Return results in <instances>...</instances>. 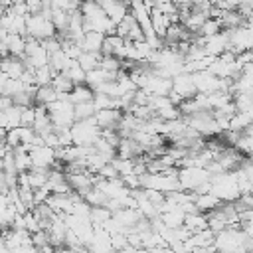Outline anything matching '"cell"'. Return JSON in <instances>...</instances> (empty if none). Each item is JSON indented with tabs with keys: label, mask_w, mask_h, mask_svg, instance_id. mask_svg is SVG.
<instances>
[{
	"label": "cell",
	"mask_w": 253,
	"mask_h": 253,
	"mask_svg": "<svg viewBox=\"0 0 253 253\" xmlns=\"http://www.w3.org/2000/svg\"><path fill=\"white\" fill-rule=\"evenodd\" d=\"M71 136H73V144H95V140L101 136V126L95 121V115L89 119H81L75 121L71 125Z\"/></svg>",
	"instance_id": "cell-5"
},
{
	"label": "cell",
	"mask_w": 253,
	"mask_h": 253,
	"mask_svg": "<svg viewBox=\"0 0 253 253\" xmlns=\"http://www.w3.org/2000/svg\"><path fill=\"white\" fill-rule=\"evenodd\" d=\"M115 77H117V73H111V71H107V69H103V67L99 65V67H95V69L87 71L85 83L95 91L101 83H105V81H109V79H115Z\"/></svg>",
	"instance_id": "cell-17"
},
{
	"label": "cell",
	"mask_w": 253,
	"mask_h": 253,
	"mask_svg": "<svg viewBox=\"0 0 253 253\" xmlns=\"http://www.w3.org/2000/svg\"><path fill=\"white\" fill-rule=\"evenodd\" d=\"M103 42H105V34L95 32V30H87L79 43H81L83 51H101L103 49Z\"/></svg>",
	"instance_id": "cell-16"
},
{
	"label": "cell",
	"mask_w": 253,
	"mask_h": 253,
	"mask_svg": "<svg viewBox=\"0 0 253 253\" xmlns=\"http://www.w3.org/2000/svg\"><path fill=\"white\" fill-rule=\"evenodd\" d=\"M101 55H103L101 51H81V55L77 57V61H79V65H81L85 71H91V69L99 67Z\"/></svg>",
	"instance_id": "cell-30"
},
{
	"label": "cell",
	"mask_w": 253,
	"mask_h": 253,
	"mask_svg": "<svg viewBox=\"0 0 253 253\" xmlns=\"http://www.w3.org/2000/svg\"><path fill=\"white\" fill-rule=\"evenodd\" d=\"M45 107L53 123V128H65L75 123V105L69 101L67 95H59L55 101H51Z\"/></svg>",
	"instance_id": "cell-2"
},
{
	"label": "cell",
	"mask_w": 253,
	"mask_h": 253,
	"mask_svg": "<svg viewBox=\"0 0 253 253\" xmlns=\"http://www.w3.org/2000/svg\"><path fill=\"white\" fill-rule=\"evenodd\" d=\"M247 249H253V237L247 239Z\"/></svg>",
	"instance_id": "cell-48"
},
{
	"label": "cell",
	"mask_w": 253,
	"mask_h": 253,
	"mask_svg": "<svg viewBox=\"0 0 253 253\" xmlns=\"http://www.w3.org/2000/svg\"><path fill=\"white\" fill-rule=\"evenodd\" d=\"M211 194L217 196L221 202H237L241 196L239 184H237V172L235 170H223L217 174H211Z\"/></svg>",
	"instance_id": "cell-1"
},
{
	"label": "cell",
	"mask_w": 253,
	"mask_h": 253,
	"mask_svg": "<svg viewBox=\"0 0 253 253\" xmlns=\"http://www.w3.org/2000/svg\"><path fill=\"white\" fill-rule=\"evenodd\" d=\"M51 87H53L59 95H67V93L75 87V83H73L65 73H55L53 79H51Z\"/></svg>",
	"instance_id": "cell-31"
},
{
	"label": "cell",
	"mask_w": 253,
	"mask_h": 253,
	"mask_svg": "<svg viewBox=\"0 0 253 253\" xmlns=\"http://www.w3.org/2000/svg\"><path fill=\"white\" fill-rule=\"evenodd\" d=\"M2 43L8 47V53H10V55L24 57V53H26V36H24V34L8 32V36L2 40Z\"/></svg>",
	"instance_id": "cell-15"
},
{
	"label": "cell",
	"mask_w": 253,
	"mask_h": 253,
	"mask_svg": "<svg viewBox=\"0 0 253 253\" xmlns=\"http://www.w3.org/2000/svg\"><path fill=\"white\" fill-rule=\"evenodd\" d=\"M223 30V26H221V22L217 20V18H208L204 24H202V28H200V36H213V34H217V32H221Z\"/></svg>",
	"instance_id": "cell-36"
},
{
	"label": "cell",
	"mask_w": 253,
	"mask_h": 253,
	"mask_svg": "<svg viewBox=\"0 0 253 253\" xmlns=\"http://www.w3.org/2000/svg\"><path fill=\"white\" fill-rule=\"evenodd\" d=\"M229 223H227V215H225V211L221 210V206L219 208H215V210H211V211H208V227L211 229V231H221V229H225Z\"/></svg>",
	"instance_id": "cell-24"
},
{
	"label": "cell",
	"mask_w": 253,
	"mask_h": 253,
	"mask_svg": "<svg viewBox=\"0 0 253 253\" xmlns=\"http://www.w3.org/2000/svg\"><path fill=\"white\" fill-rule=\"evenodd\" d=\"M142 89H146L150 95H168L172 91V79L170 77H162V75H158L154 71Z\"/></svg>",
	"instance_id": "cell-13"
},
{
	"label": "cell",
	"mask_w": 253,
	"mask_h": 253,
	"mask_svg": "<svg viewBox=\"0 0 253 253\" xmlns=\"http://www.w3.org/2000/svg\"><path fill=\"white\" fill-rule=\"evenodd\" d=\"M59 97V93L49 85H38L36 87V93H34V101L40 103V105H49L51 101H55Z\"/></svg>",
	"instance_id": "cell-27"
},
{
	"label": "cell",
	"mask_w": 253,
	"mask_h": 253,
	"mask_svg": "<svg viewBox=\"0 0 253 253\" xmlns=\"http://www.w3.org/2000/svg\"><path fill=\"white\" fill-rule=\"evenodd\" d=\"M10 32H14V34H24L26 36V16H14V22H12V26H10Z\"/></svg>",
	"instance_id": "cell-42"
},
{
	"label": "cell",
	"mask_w": 253,
	"mask_h": 253,
	"mask_svg": "<svg viewBox=\"0 0 253 253\" xmlns=\"http://www.w3.org/2000/svg\"><path fill=\"white\" fill-rule=\"evenodd\" d=\"M184 225H186L192 233L202 231V229L208 227V213H204V211H200V210L188 211V213H186V219H184Z\"/></svg>",
	"instance_id": "cell-19"
},
{
	"label": "cell",
	"mask_w": 253,
	"mask_h": 253,
	"mask_svg": "<svg viewBox=\"0 0 253 253\" xmlns=\"http://www.w3.org/2000/svg\"><path fill=\"white\" fill-rule=\"evenodd\" d=\"M142 2H144V6H146L148 10H152V8L156 6V0H142Z\"/></svg>",
	"instance_id": "cell-46"
},
{
	"label": "cell",
	"mask_w": 253,
	"mask_h": 253,
	"mask_svg": "<svg viewBox=\"0 0 253 253\" xmlns=\"http://www.w3.org/2000/svg\"><path fill=\"white\" fill-rule=\"evenodd\" d=\"M36 121V105H26L22 107V125L32 126Z\"/></svg>",
	"instance_id": "cell-39"
},
{
	"label": "cell",
	"mask_w": 253,
	"mask_h": 253,
	"mask_svg": "<svg viewBox=\"0 0 253 253\" xmlns=\"http://www.w3.org/2000/svg\"><path fill=\"white\" fill-rule=\"evenodd\" d=\"M176 4H188V6H192L194 4V0H174Z\"/></svg>",
	"instance_id": "cell-47"
},
{
	"label": "cell",
	"mask_w": 253,
	"mask_h": 253,
	"mask_svg": "<svg viewBox=\"0 0 253 253\" xmlns=\"http://www.w3.org/2000/svg\"><path fill=\"white\" fill-rule=\"evenodd\" d=\"M81 2L83 0H51V6L61 8V10H67V12H73V10H79L81 8Z\"/></svg>",
	"instance_id": "cell-37"
},
{
	"label": "cell",
	"mask_w": 253,
	"mask_h": 253,
	"mask_svg": "<svg viewBox=\"0 0 253 253\" xmlns=\"http://www.w3.org/2000/svg\"><path fill=\"white\" fill-rule=\"evenodd\" d=\"M227 36H229V49H233L235 53L253 49V28L251 26L241 24L233 30H227Z\"/></svg>",
	"instance_id": "cell-7"
},
{
	"label": "cell",
	"mask_w": 253,
	"mask_h": 253,
	"mask_svg": "<svg viewBox=\"0 0 253 253\" xmlns=\"http://www.w3.org/2000/svg\"><path fill=\"white\" fill-rule=\"evenodd\" d=\"M97 174H99L101 178H115V176H119V172H117V168L113 166V162H107Z\"/></svg>",
	"instance_id": "cell-43"
},
{
	"label": "cell",
	"mask_w": 253,
	"mask_h": 253,
	"mask_svg": "<svg viewBox=\"0 0 253 253\" xmlns=\"http://www.w3.org/2000/svg\"><path fill=\"white\" fill-rule=\"evenodd\" d=\"M26 36L45 40V38L57 36V28L53 26L51 18L45 12H36L26 16Z\"/></svg>",
	"instance_id": "cell-4"
},
{
	"label": "cell",
	"mask_w": 253,
	"mask_h": 253,
	"mask_svg": "<svg viewBox=\"0 0 253 253\" xmlns=\"http://www.w3.org/2000/svg\"><path fill=\"white\" fill-rule=\"evenodd\" d=\"M251 125H253V119L247 111H235L229 119V128L235 132H245Z\"/></svg>",
	"instance_id": "cell-22"
},
{
	"label": "cell",
	"mask_w": 253,
	"mask_h": 253,
	"mask_svg": "<svg viewBox=\"0 0 253 253\" xmlns=\"http://www.w3.org/2000/svg\"><path fill=\"white\" fill-rule=\"evenodd\" d=\"M247 233L241 225H227L225 229L215 233V247L221 251H245L247 249Z\"/></svg>",
	"instance_id": "cell-3"
},
{
	"label": "cell",
	"mask_w": 253,
	"mask_h": 253,
	"mask_svg": "<svg viewBox=\"0 0 253 253\" xmlns=\"http://www.w3.org/2000/svg\"><path fill=\"white\" fill-rule=\"evenodd\" d=\"M109 217H113V210H109L107 206H91L89 219L93 221V225H101V223H105Z\"/></svg>",
	"instance_id": "cell-32"
},
{
	"label": "cell",
	"mask_w": 253,
	"mask_h": 253,
	"mask_svg": "<svg viewBox=\"0 0 253 253\" xmlns=\"http://www.w3.org/2000/svg\"><path fill=\"white\" fill-rule=\"evenodd\" d=\"M150 24H152V30H154L162 40H164L166 30H168V26H170L172 22H170V18H168L166 14H162L160 10L152 8V10H150Z\"/></svg>",
	"instance_id": "cell-20"
},
{
	"label": "cell",
	"mask_w": 253,
	"mask_h": 253,
	"mask_svg": "<svg viewBox=\"0 0 253 253\" xmlns=\"http://www.w3.org/2000/svg\"><path fill=\"white\" fill-rule=\"evenodd\" d=\"M32 241H34V245L40 249L42 245H45V243H49V233H47V229H38V231H34L32 233Z\"/></svg>",
	"instance_id": "cell-41"
},
{
	"label": "cell",
	"mask_w": 253,
	"mask_h": 253,
	"mask_svg": "<svg viewBox=\"0 0 253 253\" xmlns=\"http://www.w3.org/2000/svg\"><path fill=\"white\" fill-rule=\"evenodd\" d=\"M194 204H196V208H198L200 211L208 213V211L219 208V206H221V200H219L217 196H213L211 192H204V194H196Z\"/></svg>",
	"instance_id": "cell-18"
},
{
	"label": "cell",
	"mask_w": 253,
	"mask_h": 253,
	"mask_svg": "<svg viewBox=\"0 0 253 253\" xmlns=\"http://www.w3.org/2000/svg\"><path fill=\"white\" fill-rule=\"evenodd\" d=\"M113 217L128 231L130 227H134L144 215L140 213V210L138 208H119L117 211H113Z\"/></svg>",
	"instance_id": "cell-12"
},
{
	"label": "cell",
	"mask_w": 253,
	"mask_h": 253,
	"mask_svg": "<svg viewBox=\"0 0 253 253\" xmlns=\"http://www.w3.org/2000/svg\"><path fill=\"white\" fill-rule=\"evenodd\" d=\"M172 89H174L182 99H190V97H194V95L198 93L196 83H194V77H192V73H188V71H182V73H178V75L172 77Z\"/></svg>",
	"instance_id": "cell-10"
},
{
	"label": "cell",
	"mask_w": 253,
	"mask_h": 253,
	"mask_svg": "<svg viewBox=\"0 0 253 253\" xmlns=\"http://www.w3.org/2000/svg\"><path fill=\"white\" fill-rule=\"evenodd\" d=\"M4 140H6V144H8L10 148H16L18 144H22V140H20V126L8 128V130H6V136H4Z\"/></svg>",
	"instance_id": "cell-38"
},
{
	"label": "cell",
	"mask_w": 253,
	"mask_h": 253,
	"mask_svg": "<svg viewBox=\"0 0 253 253\" xmlns=\"http://www.w3.org/2000/svg\"><path fill=\"white\" fill-rule=\"evenodd\" d=\"M71 63H73V59H71L63 49H59V51H55V53L49 55V65L53 67L55 73H63Z\"/></svg>",
	"instance_id": "cell-28"
},
{
	"label": "cell",
	"mask_w": 253,
	"mask_h": 253,
	"mask_svg": "<svg viewBox=\"0 0 253 253\" xmlns=\"http://www.w3.org/2000/svg\"><path fill=\"white\" fill-rule=\"evenodd\" d=\"M211 178V172L206 168V166H182L178 168V180H180V186L182 190H190L194 192L196 188H200L202 184L210 182Z\"/></svg>",
	"instance_id": "cell-6"
},
{
	"label": "cell",
	"mask_w": 253,
	"mask_h": 253,
	"mask_svg": "<svg viewBox=\"0 0 253 253\" xmlns=\"http://www.w3.org/2000/svg\"><path fill=\"white\" fill-rule=\"evenodd\" d=\"M95 113H97V107H95L93 99H91V101H83V103H77V105H75V121L89 119V117H93Z\"/></svg>",
	"instance_id": "cell-35"
},
{
	"label": "cell",
	"mask_w": 253,
	"mask_h": 253,
	"mask_svg": "<svg viewBox=\"0 0 253 253\" xmlns=\"http://www.w3.org/2000/svg\"><path fill=\"white\" fill-rule=\"evenodd\" d=\"M210 18V14L208 12H202V10H196V8H192V12L188 14V18L182 22L192 34H198L200 32V28H202V24L206 22Z\"/></svg>",
	"instance_id": "cell-25"
},
{
	"label": "cell",
	"mask_w": 253,
	"mask_h": 253,
	"mask_svg": "<svg viewBox=\"0 0 253 253\" xmlns=\"http://www.w3.org/2000/svg\"><path fill=\"white\" fill-rule=\"evenodd\" d=\"M0 69H2L8 77L18 79V77L26 71V63H24V59H22V57L6 55V57H0Z\"/></svg>",
	"instance_id": "cell-14"
},
{
	"label": "cell",
	"mask_w": 253,
	"mask_h": 253,
	"mask_svg": "<svg viewBox=\"0 0 253 253\" xmlns=\"http://www.w3.org/2000/svg\"><path fill=\"white\" fill-rule=\"evenodd\" d=\"M42 43H43V47L49 51V55L61 49V38H59V36H51V38H45V40H42Z\"/></svg>",
	"instance_id": "cell-40"
},
{
	"label": "cell",
	"mask_w": 253,
	"mask_h": 253,
	"mask_svg": "<svg viewBox=\"0 0 253 253\" xmlns=\"http://www.w3.org/2000/svg\"><path fill=\"white\" fill-rule=\"evenodd\" d=\"M49 18H51V22H53V26L57 28L59 34L67 30V24H69V12H67V10H61V8L51 6V10H49Z\"/></svg>",
	"instance_id": "cell-29"
},
{
	"label": "cell",
	"mask_w": 253,
	"mask_h": 253,
	"mask_svg": "<svg viewBox=\"0 0 253 253\" xmlns=\"http://www.w3.org/2000/svg\"><path fill=\"white\" fill-rule=\"evenodd\" d=\"M26 6H28V14H36L43 10V0H26Z\"/></svg>",
	"instance_id": "cell-44"
},
{
	"label": "cell",
	"mask_w": 253,
	"mask_h": 253,
	"mask_svg": "<svg viewBox=\"0 0 253 253\" xmlns=\"http://www.w3.org/2000/svg\"><path fill=\"white\" fill-rule=\"evenodd\" d=\"M67 97H69V101H71L73 105H77V103H83V101H91V99L95 97V91H93L87 83H77V85L67 93Z\"/></svg>",
	"instance_id": "cell-21"
},
{
	"label": "cell",
	"mask_w": 253,
	"mask_h": 253,
	"mask_svg": "<svg viewBox=\"0 0 253 253\" xmlns=\"http://www.w3.org/2000/svg\"><path fill=\"white\" fill-rule=\"evenodd\" d=\"M34 75H36V85H49L51 79H53V75H55V71H53V67L47 63V65L36 67Z\"/></svg>",
	"instance_id": "cell-34"
},
{
	"label": "cell",
	"mask_w": 253,
	"mask_h": 253,
	"mask_svg": "<svg viewBox=\"0 0 253 253\" xmlns=\"http://www.w3.org/2000/svg\"><path fill=\"white\" fill-rule=\"evenodd\" d=\"M160 217H162V221H164V225L166 227H180V225H184V219H186V211L182 210V208H172V210H166V211H162L160 213Z\"/></svg>",
	"instance_id": "cell-23"
},
{
	"label": "cell",
	"mask_w": 253,
	"mask_h": 253,
	"mask_svg": "<svg viewBox=\"0 0 253 253\" xmlns=\"http://www.w3.org/2000/svg\"><path fill=\"white\" fill-rule=\"evenodd\" d=\"M204 47H206V53L215 57V55H221L223 51L229 49V36H227V30H221L213 36H204Z\"/></svg>",
	"instance_id": "cell-9"
},
{
	"label": "cell",
	"mask_w": 253,
	"mask_h": 253,
	"mask_svg": "<svg viewBox=\"0 0 253 253\" xmlns=\"http://www.w3.org/2000/svg\"><path fill=\"white\" fill-rule=\"evenodd\" d=\"M32 168H51L57 160V150L49 144H34L30 148Z\"/></svg>",
	"instance_id": "cell-8"
},
{
	"label": "cell",
	"mask_w": 253,
	"mask_h": 253,
	"mask_svg": "<svg viewBox=\"0 0 253 253\" xmlns=\"http://www.w3.org/2000/svg\"><path fill=\"white\" fill-rule=\"evenodd\" d=\"M63 73H65V75H67L75 85H77V83H85V77H87V71L79 65V61H77V59H73V63H71Z\"/></svg>",
	"instance_id": "cell-33"
},
{
	"label": "cell",
	"mask_w": 253,
	"mask_h": 253,
	"mask_svg": "<svg viewBox=\"0 0 253 253\" xmlns=\"http://www.w3.org/2000/svg\"><path fill=\"white\" fill-rule=\"evenodd\" d=\"M243 0H223V4H225V8H239V4H241Z\"/></svg>",
	"instance_id": "cell-45"
},
{
	"label": "cell",
	"mask_w": 253,
	"mask_h": 253,
	"mask_svg": "<svg viewBox=\"0 0 253 253\" xmlns=\"http://www.w3.org/2000/svg\"><path fill=\"white\" fill-rule=\"evenodd\" d=\"M125 43H126V38H123L119 34H109V36H105L101 53H113V55H117L125 47Z\"/></svg>",
	"instance_id": "cell-26"
},
{
	"label": "cell",
	"mask_w": 253,
	"mask_h": 253,
	"mask_svg": "<svg viewBox=\"0 0 253 253\" xmlns=\"http://www.w3.org/2000/svg\"><path fill=\"white\" fill-rule=\"evenodd\" d=\"M123 119V111L121 109H99L95 113V121L101 128H117L119 123Z\"/></svg>",
	"instance_id": "cell-11"
}]
</instances>
